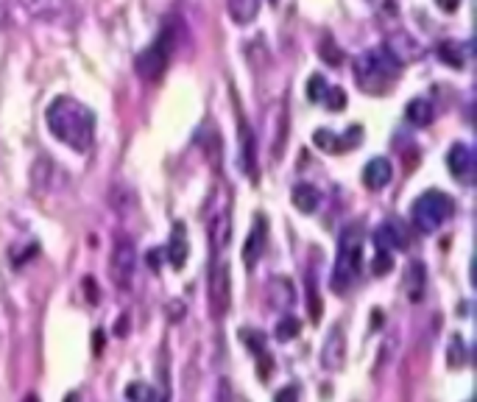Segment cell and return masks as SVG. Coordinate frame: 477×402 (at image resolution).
<instances>
[{"label": "cell", "mask_w": 477, "mask_h": 402, "mask_svg": "<svg viewBox=\"0 0 477 402\" xmlns=\"http://www.w3.org/2000/svg\"><path fill=\"white\" fill-rule=\"evenodd\" d=\"M45 123L51 129V134L65 143L73 151H89L92 140H95V115L87 103H81L73 95H59L48 103L45 112Z\"/></svg>", "instance_id": "obj_1"}, {"label": "cell", "mask_w": 477, "mask_h": 402, "mask_svg": "<svg viewBox=\"0 0 477 402\" xmlns=\"http://www.w3.org/2000/svg\"><path fill=\"white\" fill-rule=\"evenodd\" d=\"M402 76V62L388 45H374L355 56V81L369 95H386Z\"/></svg>", "instance_id": "obj_2"}, {"label": "cell", "mask_w": 477, "mask_h": 402, "mask_svg": "<svg viewBox=\"0 0 477 402\" xmlns=\"http://www.w3.org/2000/svg\"><path fill=\"white\" fill-rule=\"evenodd\" d=\"M363 227L360 224H349L341 238H338V254H335V268H332V291L335 294H346L363 271Z\"/></svg>", "instance_id": "obj_3"}, {"label": "cell", "mask_w": 477, "mask_h": 402, "mask_svg": "<svg viewBox=\"0 0 477 402\" xmlns=\"http://www.w3.org/2000/svg\"><path fill=\"white\" fill-rule=\"evenodd\" d=\"M455 213V201L441 190H427L413 204V227L424 235L438 232Z\"/></svg>", "instance_id": "obj_4"}, {"label": "cell", "mask_w": 477, "mask_h": 402, "mask_svg": "<svg viewBox=\"0 0 477 402\" xmlns=\"http://www.w3.org/2000/svg\"><path fill=\"white\" fill-rule=\"evenodd\" d=\"M173 51H176V28L173 23H167L157 34V39L137 56V76L146 81H157L165 73Z\"/></svg>", "instance_id": "obj_5"}, {"label": "cell", "mask_w": 477, "mask_h": 402, "mask_svg": "<svg viewBox=\"0 0 477 402\" xmlns=\"http://www.w3.org/2000/svg\"><path fill=\"white\" fill-rule=\"evenodd\" d=\"M109 277L117 291H132L137 277V249L129 235H115L109 251Z\"/></svg>", "instance_id": "obj_6"}, {"label": "cell", "mask_w": 477, "mask_h": 402, "mask_svg": "<svg viewBox=\"0 0 477 402\" xmlns=\"http://www.w3.org/2000/svg\"><path fill=\"white\" fill-rule=\"evenodd\" d=\"M207 302H210V313L215 319H224L232 308V277H229V265L224 260L215 263L207 277Z\"/></svg>", "instance_id": "obj_7"}, {"label": "cell", "mask_w": 477, "mask_h": 402, "mask_svg": "<svg viewBox=\"0 0 477 402\" xmlns=\"http://www.w3.org/2000/svg\"><path fill=\"white\" fill-rule=\"evenodd\" d=\"M20 6L37 17V20H45V23H65L73 17V8H76V0H20Z\"/></svg>", "instance_id": "obj_8"}, {"label": "cell", "mask_w": 477, "mask_h": 402, "mask_svg": "<svg viewBox=\"0 0 477 402\" xmlns=\"http://www.w3.org/2000/svg\"><path fill=\"white\" fill-rule=\"evenodd\" d=\"M318 360H321V366L326 372H341L343 369V363H346V335H343L341 324H335L329 329V335H326V341L321 346V358Z\"/></svg>", "instance_id": "obj_9"}, {"label": "cell", "mask_w": 477, "mask_h": 402, "mask_svg": "<svg viewBox=\"0 0 477 402\" xmlns=\"http://www.w3.org/2000/svg\"><path fill=\"white\" fill-rule=\"evenodd\" d=\"M238 132H240V168L243 173L257 182L260 176V168H257V137H254V129L246 123V118L238 115Z\"/></svg>", "instance_id": "obj_10"}, {"label": "cell", "mask_w": 477, "mask_h": 402, "mask_svg": "<svg viewBox=\"0 0 477 402\" xmlns=\"http://www.w3.org/2000/svg\"><path fill=\"white\" fill-rule=\"evenodd\" d=\"M447 168H450V173H452L458 182L469 184L472 176H475V151H472L466 143H455V146L447 151Z\"/></svg>", "instance_id": "obj_11"}, {"label": "cell", "mask_w": 477, "mask_h": 402, "mask_svg": "<svg viewBox=\"0 0 477 402\" xmlns=\"http://www.w3.org/2000/svg\"><path fill=\"white\" fill-rule=\"evenodd\" d=\"M313 143H316L321 151H329V154H335V151H349V149H355V146L360 143V126H352L346 134H335V132H329V129H318L316 134H313Z\"/></svg>", "instance_id": "obj_12"}, {"label": "cell", "mask_w": 477, "mask_h": 402, "mask_svg": "<svg viewBox=\"0 0 477 402\" xmlns=\"http://www.w3.org/2000/svg\"><path fill=\"white\" fill-rule=\"evenodd\" d=\"M374 246L377 251H402L407 249V232L399 227V221H386L374 232Z\"/></svg>", "instance_id": "obj_13"}, {"label": "cell", "mask_w": 477, "mask_h": 402, "mask_svg": "<svg viewBox=\"0 0 477 402\" xmlns=\"http://www.w3.org/2000/svg\"><path fill=\"white\" fill-rule=\"evenodd\" d=\"M391 176H394V168H391V162L386 160V157H374V160L366 162V168H363V184H366L369 190H383V187H388V184H391Z\"/></svg>", "instance_id": "obj_14"}, {"label": "cell", "mask_w": 477, "mask_h": 402, "mask_svg": "<svg viewBox=\"0 0 477 402\" xmlns=\"http://www.w3.org/2000/svg\"><path fill=\"white\" fill-rule=\"evenodd\" d=\"M265 238H268V224H265L262 215H257V221H254V227H251V232H248V238H246V246H243V263H246L248 268L262 257Z\"/></svg>", "instance_id": "obj_15"}, {"label": "cell", "mask_w": 477, "mask_h": 402, "mask_svg": "<svg viewBox=\"0 0 477 402\" xmlns=\"http://www.w3.org/2000/svg\"><path fill=\"white\" fill-rule=\"evenodd\" d=\"M187 251H190V246H187L184 227H182V224H176V227H173V232H170V241H167V246H165V254H167L170 265H173V268H182V265H184V260H187Z\"/></svg>", "instance_id": "obj_16"}, {"label": "cell", "mask_w": 477, "mask_h": 402, "mask_svg": "<svg viewBox=\"0 0 477 402\" xmlns=\"http://www.w3.org/2000/svg\"><path fill=\"white\" fill-rule=\"evenodd\" d=\"M291 199H293V207H296L299 213H305V215L316 213L318 204H321V193H318L313 184H307V182L296 184L293 193H291Z\"/></svg>", "instance_id": "obj_17"}, {"label": "cell", "mask_w": 477, "mask_h": 402, "mask_svg": "<svg viewBox=\"0 0 477 402\" xmlns=\"http://www.w3.org/2000/svg\"><path fill=\"white\" fill-rule=\"evenodd\" d=\"M260 6H262V0H227V11H229L232 23H238V25L254 23L260 14Z\"/></svg>", "instance_id": "obj_18"}, {"label": "cell", "mask_w": 477, "mask_h": 402, "mask_svg": "<svg viewBox=\"0 0 477 402\" xmlns=\"http://www.w3.org/2000/svg\"><path fill=\"white\" fill-rule=\"evenodd\" d=\"M424 285H427L424 265H421V263L407 265V274H405V291H407V299H410V302H421V296H424Z\"/></svg>", "instance_id": "obj_19"}, {"label": "cell", "mask_w": 477, "mask_h": 402, "mask_svg": "<svg viewBox=\"0 0 477 402\" xmlns=\"http://www.w3.org/2000/svg\"><path fill=\"white\" fill-rule=\"evenodd\" d=\"M405 115H407V120L413 123V126H430L433 123V118H435V109H433V103L427 101V98H413L410 103H407V109H405Z\"/></svg>", "instance_id": "obj_20"}, {"label": "cell", "mask_w": 477, "mask_h": 402, "mask_svg": "<svg viewBox=\"0 0 477 402\" xmlns=\"http://www.w3.org/2000/svg\"><path fill=\"white\" fill-rule=\"evenodd\" d=\"M229 235H232V224H229V213H221L212 224H210V238L215 243V249L221 251L227 243H229Z\"/></svg>", "instance_id": "obj_21"}, {"label": "cell", "mask_w": 477, "mask_h": 402, "mask_svg": "<svg viewBox=\"0 0 477 402\" xmlns=\"http://www.w3.org/2000/svg\"><path fill=\"white\" fill-rule=\"evenodd\" d=\"M126 400L129 402H157V391H154L148 383L137 380V383H129V386H126Z\"/></svg>", "instance_id": "obj_22"}, {"label": "cell", "mask_w": 477, "mask_h": 402, "mask_svg": "<svg viewBox=\"0 0 477 402\" xmlns=\"http://www.w3.org/2000/svg\"><path fill=\"white\" fill-rule=\"evenodd\" d=\"M438 56L447 65H452V68H464V48L455 45V42H441L438 45Z\"/></svg>", "instance_id": "obj_23"}, {"label": "cell", "mask_w": 477, "mask_h": 402, "mask_svg": "<svg viewBox=\"0 0 477 402\" xmlns=\"http://www.w3.org/2000/svg\"><path fill=\"white\" fill-rule=\"evenodd\" d=\"M274 335L279 338V341H291V338H296L299 335V319H293V316H282L276 327H274Z\"/></svg>", "instance_id": "obj_24"}, {"label": "cell", "mask_w": 477, "mask_h": 402, "mask_svg": "<svg viewBox=\"0 0 477 402\" xmlns=\"http://www.w3.org/2000/svg\"><path fill=\"white\" fill-rule=\"evenodd\" d=\"M329 112H338V109H343L346 106V92L341 89V87H326V92H324V101H321Z\"/></svg>", "instance_id": "obj_25"}, {"label": "cell", "mask_w": 477, "mask_h": 402, "mask_svg": "<svg viewBox=\"0 0 477 402\" xmlns=\"http://www.w3.org/2000/svg\"><path fill=\"white\" fill-rule=\"evenodd\" d=\"M318 54H321V59H324L326 65H332V68L343 62V54L338 51V45H335V42H332L329 37H324V42L318 45Z\"/></svg>", "instance_id": "obj_26"}, {"label": "cell", "mask_w": 477, "mask_h": 402, "mask_svg": "<svg viewBox=\"0 0 477 402\" xmlns=\"http://www.w3.org/2000/svg\"><path fill=\"white\" fill-rule=\"evenodd\" d=\"M326 79L321 76V73H316V76H310V81H307V98L313 101V103H321L324 101V92H326Z\"/></svg>", "instance_id": "obj_27"}, {"label": "cell", "mask_w": 477, "mask_h": 402, "mask_svg": "<svg viewBox=\"0 0 477 402\" xmlns=\"http://www.w3.org/2000/svg\"><path fill=\"white\" fill-rule=\"evenodd\" d=\"M391 268H394V257H391V251H377V254H374V263H371L374 277H383V274H388Z\"/></svg>", "instance_id": "obj_28"}, {"label": "cell", "mask_w": 477, "mask_h": 402, "mask_svg": "<svg viewBox=\"0 0 477 402\" xmlns=\"http://www.w3.org/2000/svg\"><path fill=\"white\" fill-rule=\"evenodd\" d=\"M307 302H310V316H313V322H318V316H321V305H318L316 282H313V277H310V274H307Z\"/></svg>", "instance_id": "obj_29"}, {"label": "cell", "mask_w": 477, "mask_h": 402, "mask_svg": "<svg viewBox=\"0 0 477 402\" xmlns=\"http://www.w3.org/2000/svg\"><path fill=\"white\" fill-rule=\"evenodd\" d=\"M450 366H464V341L458 335L450 344Z\"/></svg>", "instance_id": "obj_30"}, {"label": "cell", "mask_w": 477, "mask_h": 402, "mask_svg": "<svg viewBox=\"0 0 477 402\" xmlns=\"http://www.w3.org/2000/svg\"><path fill=\"white\" fill-rule=\"evenodd\" d=\"M274 402H299V394H296V389H293V386H288V389L276 391Z\"/></svg>", "instance_id": "obj_31"}, {"label": "cell", "mask_w": 477, "mask_h": 402, "mask_svg": "<svg viewBox=\"0 0 477 402\" xmlns=\"http://www.w3.org/2000/svg\"><path fill=\"white\" fill-rule=\"evenodd\" d=\"M435 6H438L441 11H447V14H452V11H458L461 0H435Z\"/></svg>", "instance_id": "obj_32"}, {"label": "cell", "mask_w": 477, "mask_h": 402, "mask_svg": "<svg viewBox=\"0 0 477 402\" xmlns=\"http://www.w3.org/2000/svg\"><path fill=\"white\" fill-rule=\"evenodd\" d=\"M11 23V14H8V6H6V0H0V28H6Z\"/></svg>", "instance_id": "obj_33"}, {"label": "cell", "mask_w": 477, "mask_h": 402, "mask_svg": "<svg viewBox=\"0 0 477 402\" xmlns=\"http://www.w3.org/2000/svg\"><path fill=\"white\" fill-rule=\"evenodd\" d=\"M65 402H79V394H68V397H65Z\"/></svg>", "instance_id": "obj_34"}, {"label": "cell", "mask_w": 477, "mask_h": 402, "mask_svg": "<svg viewBox=\"0 0 477 402\" xmlns=\"http://www.w3.org/2000/svg\"><path fill=\"white\" fill-rule=\"evenodd\" d=\"M23 402H39V397H37V394H28V397H25Z\"/></svg>", "instance_id": "obj_35"}, {"label": "cell", "mask_w": 477, "mask_h": 402, "mask_svg": "<svg viewBox=\"0 0 477 402\" xmlns=\"http://www.w3.org/2000/svg\"><path fill=\"white\" fill-rule=\"evenodd\" d=\"M271 3H276V0H271Z\"/></svg>", "instance_id": "obj_36"}]
</instances>
